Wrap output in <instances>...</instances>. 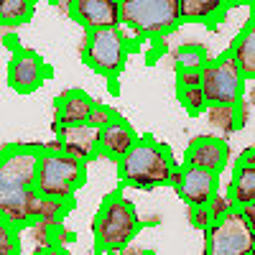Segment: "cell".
Segmentation results:
<instances>
[{"label":"cell","mask_w":255,"mask_h":255,"mask_svg":"<svg viewBox=\"0 0 255 255\" xmlns=\"http://www.w3.org/2000/svg\"><path fill=\"white\" fill-rule=\"evenodd\" d=\"M44 143H10L0 156V220L20 232L36 225L38 215V168Z\"/></svg>","instance_id":"obj_1"},{"label":"cell","mask_w":255,"mask_h":255,"mask_svg":"<svg viewBox=\"0 0 255 255\" xmlns=\"http://www.w3.org/2000/svg\"><path fill=\"white\" fill-rule=\"evenodd\" d=\"M143 222L138 220V212L130 199L123 197V191H110L97 207V215L92 220V235L97 253H115L120 255L125 248H130Z\"/></svg>","instance_id":"obj_2"},{"label":"cell","mask_w":255,"mask_h":255,"mask_svg":"<svg viewBox=\"0 0 255 255\" xmlns=\"http://www.w3.org/2000/svg\"><path fill=\"white\" fill-rule=\"evenodd\" d=\"M179 168L171 148L158 143L153 135H143L133 151L128 153L118 171L125 186L133 189H156V186H171V174Z\"/></svg>","instance_id":"obj_3"},{"label":"cell","mask_w":255,"mask_h":255,"mask_svg":"<svg viewBox=\"0 0 255 255\" xmlns=\"http://www.w3.org/2000/svg\"><path fill=\"white\" fill-rule=\"evenodd\" d=\"M133 36H135L133 31L120 26V28H113V31L87 33V38H84L82 61L87 64L92 72H97L100 77L108 79L110 92H118V77L125 72V64H128L130 51L138 49Z\"/></svg>","instance_id":"obj_4"},{"label":"cell","mask_w":255,"mask_h":255,"mask_svg":"<svg viewBox=\"0 0 255 255\" xmlns=\"http://www.w3.org/2000/svg\"><path fill=\"white\" fill-rule=\"evenodd\" d=\"M123 26L140 38H163L181 23V0H120Z\"/></svg>","instance_id":"obj_5"},{"label":"cell","mask_w":255,"mask_h":255,"mask_svg":"<svg viewBox=\"0 0 255 255\" xmlns=\"http://www.w3.org/2000/svg\"><path fill=\"white\" fill-rule=\"evenodd\" d=\"M87 184V163L67 156L64 151H49L44 145V158L38 168V194L74 204L77 191Z\"/></svg>","instance_id":"obj_6"},{"label":"cell","mask_w":255,"mask_h":255,"mask_svg":"<svg viewBox=\"0 0 255 255\" xmlns=\"http://www.w3.org/2000/svg\"><path fill=\"white\" fill-rule=\"evenodd\" d=\"M202 90H204V97L209 105L243 108L245 77L238 67L235 56L230 54V49L207 61V67L202 69Z\"/></svg>","instance_id":"obj_7"},{"label":"cell","mask_w":255,"mask_h":255,"mask_svg":"<svg viewBox=\"0 0 255 255\" xmlns=\"http://www.w3.org/2000/svg\"><path fill=\"white\" fill-rule=\"evenodd\" d=\"M253 250L255 232L243 209L227 212L204 232V255H250Z\"/></svg>","instance_id":"obj_8"},{"label":"cell","mask_w":255,"mask_h":255,"mask_svg":"<svg viewBox=\"0 0 255 255\" xmlns=\"http://www.w3.org/2000/svg\"><path fill=\"white\" fill-rule=\"evenodd\" d=\"M51 77V67L44 56L31 49H13L8 61V87L18 95H31L44 87V82Z\"/></svg>","instance_id":"obj_9"},{"label":"cell","mask_w":255,"mask_h":255,"mask_svg":"<svg viewBox=\"0 0 255 255\" xmlns=\"http://www.w3.org/2000/svg\"><path fill=\"white\" fill-rule=\"evenodd\" d=\"M69 18L87 31H113L123 26V3L120 0H74L69 3Z\"/></svg>","instance_id":"obj_10"},{"label":"cell","mask_w":255,"mask_h":255,"mask_svg":"<svg viewBox=\"0 0 255 255\" xmlns=\"http://www.w3.org/2000/svg\"><path fill=\"white\" fill-rule=\"evenodd\" d=\"M171 186L179 191L186 207H209V202L220 191V176L179 163V168L171 174Z\"/></svg>","instance_id":"obj_11"},{"label":"cell","mask_w":255,"mask_h":255,"mask_svg":"<svg viewBox=\"0 0 255 255\" xmlns=\"http://www.w3.org/2000/svg\"><path fill=\"white\" fill-rule=\"evenodd\" d=\"M227 161H230V145H227L225 138H217V135L194 138L184 151V158H181L184 166L202 168V171H209L215 176H220L227 168Z\"/></svg>","instance_id":"obj_12"},{"label":"cell","mask_w":255,"mask_h":255,"mask_svg":"<svg viewBox=\"0 0 255 255\" xmlns=\"http://www.w3.org/2000/svg\"><path fill=\"white\" fill-rule=\"evenodd\" d=\"M97 100L90 97L84 90H64L54 108H56V120H54V130L56 128H79V125H90L92 113H95Z\"/></svg>","instance_id":"obj_13"},{"label":"cell","mask_w":255,"mask_h":255,"mask_svg":"<svg viewBox=\"0 0 255 255\" xmlns=\"http://www.w3.org/2000/svg\"><path fill=\"white\" fill-rule=\"evenodd\" d=\"M56 140L61 143V151L74 156L84 163H90L100 156V130L95 125H79V128H56Z\"/></svg>","instance_id":"obj_14"},{"label":"cell","mask_w":255,"mask_h":255,"mask_svg":"<svg viewBox=\"0 0 255 255\" xmlns=\"http://www.w3.org/2000/svg\"><path fill=\"white\" fill-rule=\"evenodd\" d=\"M140 138L133 130V125L120 115L115 123H110L108 128H102V130H100V156L120 163L128 153L133 151V145Z\"/></svg>","instance_id":"obj_15"},{"label":"cell","mask_w":255,"mask_h":255,"mask_svg":"<svg viewBox=\"0 0 255 255\" xmlns=\"http://www.w3.org/2000/svg\"><path fill=\"white\" fill-rule=\"evenodd\" d=\"M232 5L235 3L230 0H181V15L184 23H204L215 28Z\"/></svg>","instance_id":"obj_16"},{"label":"cell","mask_w":255,"mask_h":255,"mask_svg":"<svg viewBox=\"0 0 255 255\" xmlns=\"http://www.w3.org/2000/svg\"><path fill=\"white\" fill-rule=\"evenodd\" d=\"M230 54L235 56L245 82H255V15L235 36V41H232V46H230Z\"/></svg>","instance_id":"obj_17"},{"label":"cell","mask_w":255,"mask_h":255,"mask_svg":"<svg viewBox=\"0 0 255 255\" xmlns=\"http://www.w3.org/2000/svg\"><path fill=\"white\" fill-rule=\"evenodd\" d=\"M227 191H230V197H232V202H235L238 209H245V207L255 204V166L235 161Z\"/></svg>","instance_id":"obj_18"},{"label":"cell","mask_w":255,"mask_h":255,"mask_svg":"<svg viewBox=\"0 0 255 255\" xmlns=\"http://www.w3.org/2000/svg\"><path fill=\"white\" fill-rule=\"evenodd\" d=\"M36 5L31 0H3L0 3V23L5 28H13V26H23L31 20Z\"/></svg>","instance_id":"obj_19"},{"label":"cell","mask_w":255,"mask_h":255,"mask_svg":"<svg viewBox=\"0 0 255 255\" xmlns=\"http://www.w3.org/2000/svg\"><path fill=\"white\" fill-rule=\"evenodd\" d=\"M209 59L212 56H207V49L199 46V44H186V46H179L174 51L176 72H197V69H204Z\"/></svg>","instance_id":"obj_20"},{"label":"cell","mask_w":255,"mask_h":255,"mask_svg":"<svg viewBox=\"0 0 255 255\" xmlns=\"http://www.w3.org/2000/svg\"><path fill=\"white\" fill-rule=\"evenodd\" d=\"M209 123L220 128V130H238V128H243V108H230V105H209Z\"/></svg>","instance_id":"obj_21"},{"label":"cell","mask_w":255,"mask_h":255,"mask_svg":"<svg viewBox=\"0 0 255 255\" xmlns=\"http://www.w3.org/2000/svg\"><path fill=\"white\" fill-rule=\"evenodd\" d=\"M74 209V204L69 202H59V199H41L38 204V215H36V222H49V225H64L67 215Z\"/></svg>","instance_id":"obj_22"},{"label":"cell","mask_w":255,"mask_h":255,"mask_svg":"<svg viewBox=\"0 0 255 255\" xmlns=\"http://www.w3.org/2000/svg\"><path fill=\"white\" fill-rule=\"evenodd\" d=\"M176 97L181 102V108L189 113V115H202L209 110V102L204 97V90L202 87H189V90H176Z\"/></svg>","instance_id":"obj_23"},{"label":"cell","mask_w":255,"mask_h":255,"mask_svg":"<svg viewBox=\"0 0 255 255\" xmlns=\"http://www.w3.org/2000/svg\"><path fill=\"white\" fill-rule=\"evenodd\" d=\"M0 255H20V230L0 220Z\"/></svg>","instance_id":"obj_24"},{"label":"cell","mask_w":255,"mask_h":255,"mask_svg":"<svg viewBox=\"0 0 255 255\" xmlns=\"http://www.w3.org/2000/svg\"><path fill=\"white\" fill-rule=\"evenodd\" d=\"M118 118H120V113H118V110H113V108H108V105L97 102V105H95V113H92L90 125H95L97 130H102V128H108V125H110V123H115Z\"/></svg>","instance_id":"obj_25"},{"label":"cell","mask_w":255,"mask_h":255,"mask_svg":"<svg viewBox=\"0 0 255 255\" xmlns=\"http://www.w3.org/2000/svg\"><path fill=\"white\" fill-rule=\"evenodd\" d=\"M232 209H238L235 207V202H232V197H230V191L227 194H215V199L209 202V212H212V220H220V217H225L227 212H232Z\"/></svg>","instance_id":"obj_26"},{"label":"cell","mask_w":255,"mask_h":255,"mask_svg":"<svg viewBox=\"0 0 255 255\" xmlns=\"http://www.w3.org/2000/svg\"><path fill=\"white\" fill-rule=\"evenodd\" d=\"M189 222H191V227H197L202 232H207L212 225H215L209 207H189Z\"/></svg>","instance_id":"obj_27"},{"label":"cell","mask_w":255,"mask_h":255,"mask_svg":"<svg viewBox=\"0 0 255 255\" xmlns=\"http://www.w3.org/2000/svg\"><path fill=\"white\" fill-rule=\"evenodd\" d=\"M202 87V69L197 72H176V90Z\"/></svg>","instance_id":"obj_28"},{"label":"cell","mask_w":255,"mask_h":255,"mask_svg":"<svg viewBox=\"0 0 255 255\" xmlns=\"http://www.w3.org/2000/svg\"><path fill=\"white\" fill-rule=\"evenodd\" d=\"M33 255H69V250L64 245H54V248H46V250H33Z\"/></svg>","instance_id":"obj_29"},{"label":"cell","mask_w":255,"mask_h":255,"mask_svg":"<svg viewBox=\"0 0 255 255\" xmlns=\"http://www.w3.org/2000/svg\"><path fill=\"white\" fill-rule=\"evenodd\" d=\"M238 161H240V163H250V166H255V145H253V148H248V151H245Z\"/></svg>","instance_id":"obj_30"},{"label":"cell","mask_w":255,"mask_h":255,"mask_svg":"<svg viewBox=\"0 0 255 255\" xmlns=\"http://www.w3.org/2000/svg\"><path fill=\"white\" fill-rule=\"evenodd\" d=\"M243 215L248 217V222H250V227H253V232H255V204L245 207V209H243Z\"/></svg>","instance_id":"obj_31"},{"label":"cell","mask_w":255,"mask_h":255,"mask_svg":"<svg viewBox=\"0 0 255 255\" xmlns=\"http://www.w3.org/2000/svg\"><path fill=\"white\" fill-rule=\"evenodd\" d=\"M120 255H151V253H148V250H140V248H133V245H130V248H125Z\"/></svg>","instance_id":"obj_32"},{"label":"cell","mask_w":255,"mask_h":255,"mask_svg":"<svg viewBox=\"0 0 255 255\" xmlns=\"http://www.w3.org/2000/svg\"><path fill=\"white\" fill-rule=\"evenodd\" d=\"M250 255H255V250H253V253H250Z\"/></svg>","instance_id":"obj_33"}]
</instances>
